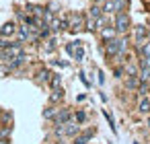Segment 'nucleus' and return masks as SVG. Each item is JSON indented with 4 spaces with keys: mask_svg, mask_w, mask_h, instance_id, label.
<instances>
[{
    "mask_svg": "<svg viewBox=\"0 0 150 144\" xmlns=\"http://www.w3.org/2000/svg\"><path fill=\"white\" fill-rule=\"evenodd\" d=\"M107 54L109 56H115V54H119V52H123L125 50V41H121V39H111V41H107Z\"/></svg>",
    "mask_w": 150,
    "mask_h": 144,
    "instance_id": "f257e3e1",
    "label": "nucleus"
},
{
    "mask_svg": "<svg viewBox=\"0 0 150 144\" xmlns=\"http://www.w3.org/2000/svg\"><path fill=\"white\" fill-rule=\"evenodd\" d=\"M148 126H150V119H148Z\"/></svg>",
    "mask_w": 150,
    "mask_h": 144,
    "instance_id": "dca6fc26",
    "label": "nucleus"
},
{
    "mask_svg": "<svg viewBox=\"0 0 150 144\" xmlns=\"http://www.w3.org/2000/svg\"><path fill=\"white\" fill-rule=\"evenodd\" d=\"M144 35H146V29H144V27H138V29H136V39L140 41Z\"/></svg>",
    "mask_w": 150,
    "mask_h": 144,
    "instance_id": "0eeeda50",
    "label": "nucleus"
},
{
    "mask_svg": "<svg viewBox=\"0 0 150 144\" xmlns=\"http://www.w3.org/2000/svg\"><path fill=\"white\" fill-rule=\"evenodd\" d=\"M70 119V111L68 109H64V111H60L58 115H56V126H62L64 121H68Z\"/></svg>",
    "mask_w": 150,
    "mask_h": 144,
    "instance_id": "7ed1b4c3",
    "label": "nucleus"
},
{
    "mask_svg": "<svg viewBox=\"0 0 150 144\" xmlns=\"http://www.w3.org/2000/svg\"><path fill=\"white\" fill-rule=\"evenodd\" d=\"M54 113H56V109H52V107H50V109H47L43 115H45V117H54Z\"/></svg>",
    "mask_w": 150,
    "mask_h": 144,
    "instance_id": "9b49d317",
    "label": "nucleus"
},
{
    "mask_svg": "<svg viewBox=\"0 0 150 144\" xmlns=\"http://www.w3.org/2000/svg\"><path fill=\"white\" fill-rule=\"evenodd\" d=\"M136 84H138V80H136V78H129V80H127V87H129V89H132V87H136Z\"/></svg>",
    "mask_w": 150,
    "mask_h": 144,
    "instance_id": "ddd939ff",
    "label": "nucleus"
},
{
    "mask_svg": "<svg viewBox=\"0 0 150 144\" xmlns=\"http://www.w3.org/2000/svg\"><path fill=\"white\" fill-rule=\"evenodd\" d=\"M103 37H113V31H111V29H105V31H103Z\"/></svg>",
    "mask_w": 150,
    "mask_h": 144,
    "instance_id": "f8f14e48",
    "label": "nucleus"
},
{
    "mask_svg": "<svg viewBox=\"0 0 150 144\" xmlns=\"http://www.w3.org/2000/svg\"><path fill=\"white\" fill-rule=\"evenodd\" d=\"M84 117H86V115H84L82 111H78V113H76V119H78V121H84Z\"/></svg>",
    "mask_w": 150,
    "mask_h": 144,
    "instance_id": "4468645a",
    "label": "nucleus"
},
{
    "mask_svg": "<svg viewBox=\"0 0 150 144\" xmlns=\"http://www.w3.org/2000/svg\"><path fill=\"white\" fill-rule=\"evenodd\" d=\"M13 33H15V25L13 23H6L2 27V35H13Z\"/></svg>",
    "mask_w": 150,
    "mask_h": 144,
    "instance_id": "20e7f679",
    "label": "nucleus"
},
{
    "mask_svg": "<svg viewBox=\"0 0 150 144\" xmlns=\"http://www.w3.org/2000/svg\"><path fill=\"white\" fill-rule=\"evenodd\" d=\"M127 25H129V19L125 15H117V19H115V31H125Z\"/></svg>",
    "mask_w": 150,
    "mask_h": 144,
    "instance_id": "f03ea898",
    "label": "nucleus"
},
{
    "mask_svg": "<svg viewBox=\"0 0 150 144\" xmlns=\"http://www.w3.org/2000/svg\"><path fill=\"white\" fill-rule=\"evenodd\" d=\"M88 138H91V134L80 136V138H76V140H74V144H86V142H88Z\"/></svg>",
    "mask_w": 150,
    "mask_h": 144,
    "instance_id": "6e6552de",
    "label": "nucleus"
},
{
    "mask_svg": "<svg viewBox=\"0 0 150 144\" xmlns=\"http://www.w3.org/2000/svg\"><path fill=\"white\" fill-rule=\"evenodd\" d=\"M148 109H150V101H148V99H142V103H140V111L146 113Z\"/></svg>",
    "mask_w": 150,
    "mask_h": 144,
    "instance_id": "423d86ee",
    "label": "nucleus"
},
{
    "mask_svg": "<svg viewBox=\"0 0 150 144\" xmlns=\"http://www.w3.org/2000/svg\"><path fill=\"white\" fill-rule=\"evenodd\" d=\"M99 13H101V11H99V9H97V6H93V9H91V15H93V17H95V19H97V17H99Z\"/></svg>",
    "mask_w": 150,
    "mask_h": 144,
    "instance_id": "9d476101",
    "label": "nucleus"
},
{
    "mask_svg": "<svg viewBox=\"0 0 150 144\" xmlns=\"http://www.w3.org/2000/svg\"><path fill=\"white\" fill-rule=\"evenodd\" d=\"M142 52H144V56H146V58H150V43H146V45L142 48Z\"/></svg>",
    "mask_w": 150,
    "mask_h": 144,
    "instance_id": "1a4fd4ad",
    "label": "nucleus"
},
{
    "mask_svg": "<svg viewBox=\"0 0 150 144\" xmlns=\"http://www.w3.org/2000/svg\"><path fill=\"white\" fill-rule=\"evenodd\" d=\"M0 144H8V142H6V140H0Z\"/></svg>",
    "mask_w": 150,
    "mask_h": 144,
    "instance_id": "2eb2a0df",
    "label": "nucleus"
},
{
    "mask_svg": "<svg viewBox=\"0 0 150 144\" xmlns=\"http://www.w3.org/2000/svg\"><path fill=\"white\" fill-rule=\"evenodd\" d=\"M80 25H82V19H80V17H74V19H72V29H74V31H78V29H80Z\"/></svg>",
    "mask_w": 150,
    "mask_h": 144,
    "instance_id": "39448f33",
    "label": "nucleus"
}]
</instances>
